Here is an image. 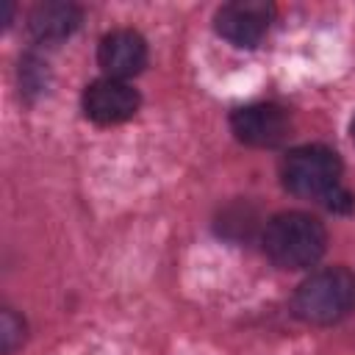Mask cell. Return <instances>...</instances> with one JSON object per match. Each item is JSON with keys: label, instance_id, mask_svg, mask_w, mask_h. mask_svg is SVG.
I'll use <instances>...</instances> for the list:
<instances>
[{"label": "cell", "instance_id": "6da1fadb", "mask_svg": "<svg viewBox=\"0 0 355 355\" xmlns=\"http://www.w3.org/2000/svg\"><path fill=\"white\" fill-rule=\"evenodd\" d=\"M341 158L324 144H302L283 155L280 180L294 197L316 200L336 214L352 208V194L341 186Z\"/></svg>", "mask_w": 355, "mask_h": 355}, {"label": "cell", "instance_id": "7a4b0ae2", "mask_svg": "<svg viewBox=\"0 0 355 355\" xmlns=\"http://www.w3.org/2000/svg\"><path fill=\"white\" fill-rule=\"evenodd\" d=\"M263 255L280 269H308L327 250L324 225L305 211L275 214L261 230Z\"/></svg>", "mask_w": 355, "mask_h": 355}, {"label": "cell", "instance_id": "3957f363", "mask_svg": "<svg viewBox=\"0 0 355 355\" xmlns=\"http://www.w3.org/2000/svg\"><path fill=\"white\" fill-rule=\"evenodd\" d=\"M291 311L305 324H336L355 311V272L347 266H327L308 275L294 297Z\"/></svg>", "mask_w": 355, "mask_h": 355}, {"label": "cell", "instance_id": "277c9868", "mask_svg": "<svg viewBox=\"0 0 355 355\" xmlns=\"http://www.w3.org/2000/svg\"><path fill=\"white\" fill-rule=\"evenodd\" d=\"M275 17V6L263 0H233L216 8L214 14V28L216 33L236 44V47H255Z\"/></svg>", "mask_w": 355, "mask_h": 355}, {"label": "cell", "instance_id": "5b68a950", "mask_svg": "<svg viewBox=\"0 0 355 355\" xmlns=\"http://www.w3.org/2000/svg\"><path fill=\"white\" fill-rule=\"evenodd\" d=\"M230 130L241 144L277 147L291 133V119L277 103H250L230 114Z\"/></svg>", "mask_w": 355, "mask_h": 355}, {"label": "cell", "instance_id": "8992f818", "mask_svg": "<svg viewBox=\"0 0 355 355\" xmlns=\"http://www.w3.org/2000/svg\"><path fill=\"white\" fill-rule=\"evenodd\" d=\"M80 105H83V114L92 122H97V125H119V122H128L139 111L141 97L128 80H116V78H105L103 75V78L92 80L83 89Z\"/></svg>", "mask_w": 355, "mask_h": 355}, {"label": "cell", "instance_id": "52a82bcc", "mask_svg": "<svg viewBox=\"0 0 355 355\" xmlns=\"http://www.w3.org/2000/svg\"><path fill=\"white\" fill-rule=\"evenodd\" d=\"M97 64L105 78L128 80L147 67V42L133 28H116L105 33L97 44Z\"/></svg>", "mask_w": 355, "mask_h": 355}, {"label": "cell", "instance_id": "ba28073f", "mask_svg": "<svg viewBox=\"0 0 355 355\" xmlns=\"http://www.w3.org/2000/svg\"><path fill=\"white\" fill-rule=\"evenodd\" d=\"M80 17H83V11L75 3L47 0V3H39L31 8L28 31L39 44H58L78 31Z\"/></svg>", "mask_w": 355, "mask_h": 355}, {"label": "cell", "instance_id": "9c48e42d", "mask_svg": "<svg viewBox=\"0 0 355 355\" xmlns=\"http://www.w3.org/2000/svg\"><path fill=\"white\" fill-rule=\"evenodd\" d=\"M25 338V322L22 316H17L11 308L3 311V319H0V341H3V355H11Z\"/></svg>", "mask_w": 355, "mask_h": 355}, {"label": "cell", "instance_id": "30bf717a", "mask_svg": "<svg viewBox=\"0 0 355 355\" xmlns=\"http://www.w3.org/2000/svg\"><path fill=\"white\" fill-rule=\"evenodd\" d=\"M349 136H352V141H355V119H352V125H349Z\"/></svg>", "mask_w": 355, "mask_h": 355}]
</instances>
